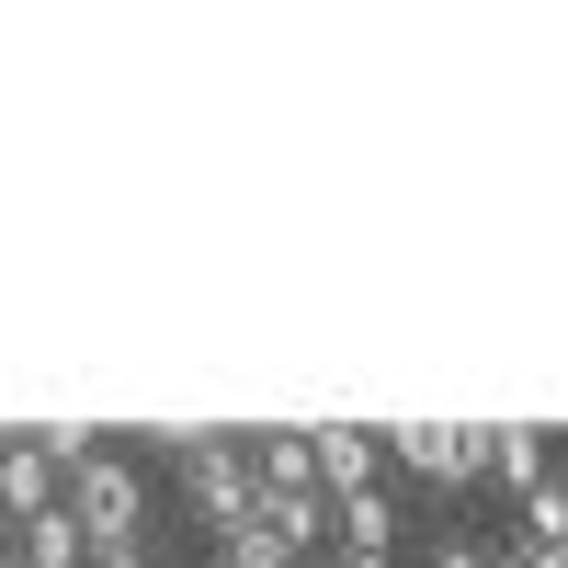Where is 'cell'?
<instances>
[{"instance_id": "1", "label": "cell", "mask_w": 568, "mask_h": 568, "mask_svg": "<svg viewBox=\"0 0 568 568\" xmlns=\"http://www.w3.org/2000/svg\"><path fill=\"white\" fill-rule=\"evenodd\" d=\"M58 511L91 535V546H149V478H136L125 455H91L58 478Z\"/></svg>"}, {"instance_id": "2", "label": "cell", "mask_w": 568, "mask_h": 568, "mask_svg": "<svg viewBox=\"0 0 568 568\" xmlns=\"http://www.w3.org/2000/svg\"><path fill=\"white\" fill-rule=\"evenodd\" d=\"M171 478L194 500V524L227 535L251 511V433H171Z\"/></svg>"}, {"instance_id": "3", "label": "cell", "mask_w": 568, "mask_h": 568, "mask_svg": "<svg viewBox=\"0 0 568 568\" xmlns=\"http://www.w3.org/2000/svg\"><path fill=\"white\" fill-rule=\"evenodd\" d=\"M375 455L409 466L420 489H466V478H478V455H489V420H387Z\"/></svg>"}, {"instance_id": "4", "label": "cell", "mask_w": 568, "mask_h": 568, "mask_svg": "<svg viewBox=\"0 0 568 568\" xmlns=\"http://www.w3.org/2000/svg\"><path fill=\"white\" fill-rule=\"evenodd\" d=\"M307 466H318V500H353V489H375V433H353V420H307Z\"/></svg>"}, {"instance_id": "5", "label": "cell", "mask_w": 568, "mask_h": 568, "mask_svg": "<svg viewBox=\"0 0 568 568\" xmlns=\"http://www.w3.org/2000/svg\"><path fill=\"white\" fill-rule=\"evenodd\" d=\"M34 511H58V466H45V444H0V524H34Z\"/></svg>"}, {"instance_id": "6", "label": "cell", "mask_w": 568, "mask_h": 568, "mask_svg": "<svg viewBox=\"0 0 568 568\" xmlns=\"http://www.w3.org/2000/svg\"><path fill=\"white\" fill-rule=\"evenodd\" d=\"M478 478H500L511 500H524V489H546V478H557V466H546V433H535V420H489V455H478Z\"/></svg>"}, {"instance_id": "7", "label": "cell", "mask_w": 568, "mask_h": 568, "mask_svg": "<svg viewBox=\"0 0 568 568\" xmlns=\"http://www.w3.org/2000/svg\"><path fill=\"white\" fill-rule=\"evenodd\" d=\"M329 535H342V557H387V546H398V500H387V489L329 500Z\"/></svg>"}, {"instance_id": "8", "label": "cell", "mask_w": 568, "mask_h": 568, "mask_svg": "<svg viewBox=\"0 0 568 568\" xmlns=\"http://www.w3.org/2000/svg\"><path fill=\"white\" fill-rule=\"evenodd\" d=\"M12 557H23V568H80L91 535L69 524V511H34V524H12Z\"/></svg>"}, {"instance_id": "9", "label": "cell", "mask_w": 568, "mask_h": 568, "mask_svg": "<svg viewBox=\"0 0 568 568\" xmlns=\"http://www.w3.org/2000/svg\"><path fill=\"white\" fill-rule=\"evenodd\" d=\"M511 546H568V478L524 489V535H511Z\"/></svg>"}, {"instance_id": "10", "label": "cell", "mask_w": 568, "mask_h": 568, "mask_svg": "<svg viewBox=\"0 0 568 568\" xmlns=\"http://www.w3.org/2000/svg\"><path fill=\"white\" fill-rule=\"evenodd\" d=\"M216 568H296V557H284V546H273V535L251 524V511H240V524L216 535Z\"/></svg>"}, {"instance_id": "11", "label": "cell", "mask_w": 568, "mask_h": 568, "mask_svg": "<svg viewBox=\"0 0 568 568\" xmlns=\"http://www.w3.org/2000/svg\"><path fill=\"white\" fill-rule=\"evenodd\" d=\"M433 568H500V546H489V535H444Z\"/></svg>"}, {"instance_id": "12", "label": "cell", "mask_w": 568, "mask_h": 568, "mask_svg": "<svg viewBox=\"0 0 568 568\" xmlns=\"http://www.w3.org/2000/svg\"><path fill=\"white\" fill-rule=\"evenodd\" d=\"M500 568H568V546H500Z\"/></svg>"}, {"instance_id": "13", "label": "cell", "mask_w": 568, "mask_h": 568, "mask_svg": "<svg viewBox=\"0 0 568 568\" xmlns=\"http://www.w3.org/2000/svg\"><path fill=\"white\" fill-rule=\"evenodd\" d=\"M80 568H149V546H91Z\"/></svg>"}, {"instance_id": "14", "label": "cell", "mask_w": 568, "mask_h": 568, "mask_svg": "<svg viewBox=\"0 0 568 568\" xmlns=\"http://www.w3.org/2000/svg\"><path fill=\"white\" fill-rule=\"evenodd\" d=\"M329 568H398V557H329Z\"/></svg>"}, {"instance_id": "15", "label": "cell", "mask_w": 568, "mask_h": 568, "mask_svg": "<svg viewBox=\"0 0 568 568\" xmlns=\"http://www.w3.org/2000/svg\"><path fill=\"white\" fill-rule=\"evenodd\" d=\"M0 568H12V524H0Z\"/></svg>"}, {"instance_id": "16", "label": "cell", "mask_w": 568, "mask_h": 568, "mask_svg": "<svg viewBox=\"0 0 568 568\" xmlns=\"http://www.w3.org/2000/svg\"><path fill=\"white\" fill-rule=\"evenodd\" d=\"M296 568H318V557H296Z\"/></svg>"}]
</instances>
